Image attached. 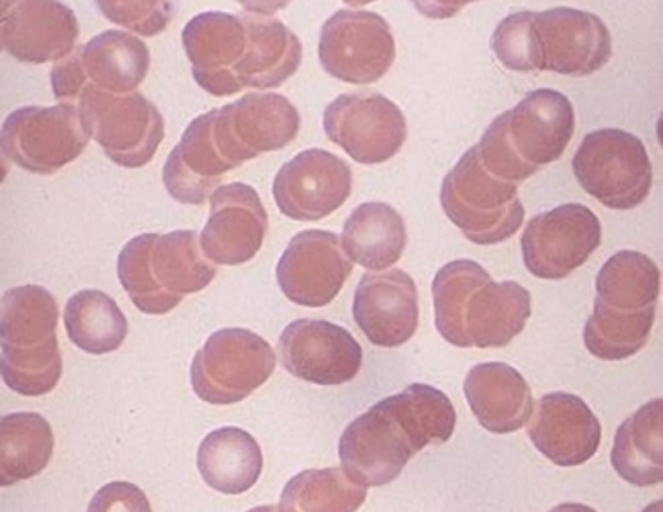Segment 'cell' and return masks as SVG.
Masks as SVG:
<instances>
[{
    "mask_svg": "<svg viewBox=\"0 0 663 512\" xmlns=\"http://www.w3.org/2000/svg\"><path fill=\"white\" fill-rule=\"evenodd\" d=\"M456 419L444 392L424 383L410 384L348 424L338 443L341 468L358 485L388 484L416 453L448 441Z\"/></svg>",
    "mask_w": 663,
    "mask_h": 512,
    "instance_id": "1",
    "label": "cell"
},
{
    "mask_svg": "<svg viewBox=\"0 0 663 512\" xmlns=\"http://www.w3.org/2000/svg\"><path fill=\"white\" fill-rule=\"evenodd\" d=\"M491 47L510 70L584 76L612 56L610 31L597 15L571 7L518 11L495 28Z\"/></svg>",
    "mask_w": 663,
    "mask_h": 512,
    "instance_id": "2",
    "label": "cell"
},
{
    "mask_svg": "<svg viewBox=\"0 0 663 512\" xmlns=\"http://www.w3.org/2000/svg\"><path fill=\"white\" fill-rule=\"evenodd\" d=\"M574 128L573 106L563 93L530 91L487 127L477 144L481 163L492 175L517 184L558 160Z\"/></svg>",
    "mask_w": 663,
    "mask_h": 512,
    "instance_id": "3",
    "label": "cell"
},
{
    "mask_svg": "<svg viewBox=\"0 0 663 512\" xmlns=\"http://www.w3.org/2000/svg\"><path fill=\"white\" fill-rule=\"evenodd\" d=\"M58 316L55 298L42 286H17L2 296L0 371L4 383L16 393L40 396L60 380Z\"/></svg>",
    "mask_w": 663,
    "mask_h": 512,
    "instance_id": "4",
    "label": "cell"
},
{
    "mask_svg": "<svg viewBox=\"0 0 663 512\" xmlns=\"http://www.w3.org/2000/svg\"><path fill=\"white\" fill-rule=\"evenodd\" d=\"M440 202L446 216L478 245H493L511 238L525 215L517 184L488 172L481 163L477 144L444 177Z\"/></svg>",
    "mask_w": 663,
    "mask_h": 512,
    "instance_id": "5",
    "label": "cell"
},
{
    "mask_svg": "<svg viewBox=\"0 0 663 512\" xmlns=\"http://www.w3.org/2000/svg\"><path fill=\"white\" fill-rule=\"evenodd\" d=\"M572 169L581 187L611 209L635 208L652 186V164L643 142L619 128L585 135L572 159Z\"/></svg>",
    "mask_w": 663,
    "mask_h": 512,
    "instance_id": "6",
    "label": "cell"
},
{
    "mask_svg": "<svg viewBox=\"0 0 663 512\" xmlns=\"http://www.w3.org/2000/svg\"><path fill=\"white\" fill-rule=\"evenodd\" d=\"M82 124L114 163L138 168L153 158L164 138V120L141 93L117 94L86 85L79 97Z\"/></svg>",
    "mask_w": 663,
    "mask_h": 512,
    "instance_id": "7",
    "label": "cell"
},
{
    "mask_svg": "<svg viewBox=\"0 0 663 512\" xmlns=\"http://www.w3.org/2000/svg\"><path fill=\"white\" fill-rule=\"evenodd\" d=\"M276 363L270 344L239 327L223 328L206 340L192 360L194 393L214 405L239 402L265 383Z\"/></svg>",
    "mask_w": 663,
    "mask_h": 512,
    "instance_id": "8",
    "label": "cell"
},
{
    "mask_svg": "<svg viewBox=\"0 0 663 512\" xmlns=\"http://www.w3.org/2000/svg\"><path fill=\"white\" fill-rule=\"evenodd\" d=\"M89 140L73 103L30 105L14 110L4 120L1 152L25 170L48 175L76 159Z\"/></svg>",
    "mask_w": 663,
    "mask_h": 512,
    "instance_id": "9",
    "label": "cell"
},
{
    "mask_svg": "<svg viewBox=\"0 0 663 512\" xmlns=\"http://www.w3.org/2000/svg\"><path fill=\"white\" fill-rule=\"evenodd\" d=\"M318 55L323 69L351 84L383 77L395 59V41L387 21L368 10L341 9L321 28Z\"/></svg>",
    "mask_w": 663,
    "mask_h": 512,
    "instance_id": "10",
    "label": "cell"
},
{
    "mask_svg": "<svg viewBox=\"0 0 663 512\" xmlns=\"http://www.w3.org/2000/svg\"><path fill=\"white\" fill-rule=\"evenodd\" d=\"M601 223L580 203H566L531 218L522 233V258L541 279L567 277L584 264L601 243Z\"/></svg>",
    "mask_w": 663,
    "mask_h": 512,
    "instance_id": "11",
    "label": "cell"
},
{
    "mask_svg": "<svg viewBox=\"0 0 663 512\" xmlns=\"http://www.w3.org/2000/svg\"><path fill=\"white\" fill-rule=\"evenodd\" d=\"M323 128L330 141L367 165L392 158L407 136L402 111L381 94L339 95L324 110Z\"/></svg>",
    "mask_w": 663,
    "mask_h": 512,
    "instance_id": "12",
    "label": "cell"
},
{
    "mask_svg": "<svg viewBox=\"0 0 663 512\" xmlns=\"http://www.w3.org/2000/svg\"><path fill=\"white\" fill-rule=\"evenodd\" d=\"M197 84L214 96L242 91L239 76L250 48L242 14L206 11L192 17L181 34Z\"/></svg>",
    "mask_w": 663,
    "mask_h": 512,
    "instance_id": "13",
    "label": "cell"
},
{
    "mask_svg": "<svg viewBox=\"0 0 663 512\" xmlns=\"http://www.w3.org/2000/svg\"><path fill=\"white\" fill-rule=\"evenodd\" d=\"M351 188L352 173L343 159L310 148L282 165L272 193L283 215L296 221H317L341 207Z\"/></svg>",
    "mask_w": 663,
    "mask_h": 512,
    "instance_id": "14",
    "label": "cell"
},
{
    "mask_svg": "<svg viewBox=\"0 0 663 512\" xmlns=\"http://www.w3.org/2000/svg\"><path fill=\"white\" fill-rule=\"evenodd\" d=\"M278 351L293 376L318 385L351 381L362 364V348L343 327L320 319H297L282 331Z\"/></svg>",
    "mask_w": 663,
    "mask_h": 512,
    "instance_id": "15",
    "label": "cell"
},
{
    "mask_svg": "<svg viewBox=\"0 0 663 512\" xmlns=\"http://www.w3.org/2000/svg\"><path fill=\"white\" fill-rule=\"evenodd\" d=\"M340 244L338 235L331 231L310 229L297 233L276 267L283 294L301 306L329 304L353 269Z\"/></svg>",
    "mask_w": 663,
    "mask_h": 512,
    "instance_id": "16",
    "label": "cell"
},
{
    "mask_svg": "<svg viewBox=\"0 0 663 512\" xmlns=\"http://www.w3.org/2000/svg\"><path fill=\"white\" fill-rule=\"evenodd\" d=\"M267 227L266 210L253 187L222 185L210 195V214L200 236L203 254L217 264L247 262L261 248Z\"/></svg>",
    "mask_w": 663,
    "mask_h": 512,
    "instance_id": "17",
    "label": "cell"
},
{
    "mask_svg": "<svg viewBox=\"0 0 663 512\" xmlns=\"http://www.w3.org/2000/svg\"><path fill=\"white\" fill-rule=\"evenodd\" d=\"M78 36L73 10L61 2L1 1V48L22 62H57L76 48Z\"/></svg>",
    "mask_w": 663,
    "mask_h": 512,
    "instance_id": "18",
    "label": "cell"
},
{
    "mask_svg": "<svg viewBox=\"0 0 663 512\" xmlns=\"http://www.w3.org/2000/svg\"><path fill=\"white\" fill-rule=\"evenodd\" d=\"M353 318L367 339L381 347L407 342L418 327L416 285L401 269L365 273L354 293Z\"/></svg>",
    "mask_w": 663,
    "mask_h": 512,
    "instance_id": "19",
    "label": "cell"
},
{
    "mask_svg": "<svg viewBox=\"0 0 663 512\" xmlns=\"http://www.w3.org/2000/svg\"><path fill=\"white\" fill-rule=\"evenodd\" d=\"M527 433L551 462L571 467L585 463L597 452L601 425L582 398L556 391L540 398Z\"/></svg>",
    "mask_w": 663,
    "mask_h": 512,
    "instance_id": "20",
    "label": "cell"
},
{
    "mask_svg": "<svg viewBox=\"0 0 663 512\" xmlns=\"http://www.w3.org/2000/svg\"><path fill=\"white\" fill-rule=\"evenodd\" d=\"M463 390L479 424L492 433L519 430L533 414L529 385L518 370L504 362L473 366L466 375Z\"/></svg>",
    "mask_w": 663,
    "mask_h": 512,
    "instance_id": "21",
    "label": "cell"
},
{
    "mask_svg": "<svg viewBox=\"0 0 663 512\" xmlns=\"http://www.w3.org/2000/svg\"><path fill=\"white\" fill-rule=\"evenodd\" d=\"M531 315L529 291L512 280L493 279L477 287L465 306V331L471 346L503 347L525 327Z\"/></svg>",
    "mask_w": 663,
    "mask_h": 512,
    "instance_id": "22",
    "label": "cell"
},
{
    "mask_svg": "<svg viewBox=\"0 0 663 512\" xmlns=\"http://www.w3.org/2000/svg\"><path fill=\"white\" fill-rule=\"evenodd\" d=\"M76 51L86 85L112 93L133 92L150 66L147 45L121 30H105L77 46Z\"/></svg>",
    "mask_w": 663,
    "mask_h": 512,
    "instance_id": "23",
    "label": "cell"
},
{
    "mask_svg": "<svg viewBox=\"0 0 663 512\" xmlns=\"http://www.w3.org/2000/svg\"><path fill=\"white\" fill-rule=\"evenodd\" d=\"M662 427V398L648 401L619 425L610 461L623 480L639 487L662 481Z\"/></svg>",
    "mask_w": 663,
    "mask_h": 512,
    "instance_id": "24",
    "label": "cell"
},
{
    "mask_svg": "<svg viewBox=\"0 0 663 512\" xmlns=\"http://www.w3.org/2000/svg\"><path fill=\"white\" fill-rule=\"evenodd\" d=\"M222 108L251 159L285 147L300 128L297 109L278 93H249Z\"/></svg>",
    "mask_w": 663,
    "mask_h": 512,
    "instance_id": "25",
    "label": "cell"
},
{
    "mask_svg": "<svg viewBox=\"0 0 663 512\" xmlns=\"http://www.w3.org/2000/svg\"><path fill=\"white\" fill-rule=\"evenodd\" d=\"M262 466V453L255 438L234 426L207 434L197 452V467L203 480L224 494L249 490L257 482Z\"/></svg>",
    "mask_w": 663,
    "mask_h": 512,
    "instance_id": "26",
    "label": "cell"
},
{
    "mask_svg": "<svg viewBox=\"0 0 663 512\" xmlns=\"http://www.w3.org/2000/svg\"><path fill=\"white\" fill-rule=\"evenodd\" d=\"M243 17L249 30L250 49L240 73L242 89L281 86L301 63L299 38L272 16L249 12Z\"/></svg>",
    "mask_w": 663,
    "mask_h": 512,
    "instance_id": "27",
    "label": "cell"
},
{
    "mask_svg": "<svg viewBox=\"0 0 663 512\" xmlns=\"http://www.w3.org/2000/svg\"><path fill=\"white\" fill-rule=\"evenodd\" d=\"M401 215L384 202H365L346 219L341 242L345 254L362 267L380 271L397 262L406 245Z\"/></svg>",
    "mask_w": 663,
    "mask_h": 512,
    "instance_id": "28",
    "label": "cell"
},
{
    "mask_svg": "<svg viewBox=\"0 0 663 512\" xmlns=\"http://www.w3.org/2000/svg\"><path fill=\"white\" fill-rule=\"evenodd\" d=\"M594 306L619 315L656 308L660 271L647 255L630 249L616 252L600 268Z\"/></svg>",
    "mask_w": 663,
    "mask_h": 512,
    "instance_id": "29",
    "label": "cell"
},
{
    "mask_svg": "<svg viewBox=\"0 0 663 512\" xmlns=\"http://www.w3.org/2000/svg\"><path fill=\"white\" fill-rule=\"evenodd\" d=\"M149 268L157 286L178 297L204 289L215 277L217 269L201 254L197 233L175 230L154 233L149 250Z\"/></svg>",
    "mask_w": 663,
    "mask_h": 512,
    "instance_id": "30",
    "label": "cell"
},
{
    "mask_svg": "<svg viewBox=\"0 0 663 512\" xmlns=\"http://www.w3.org/2000/svg\"><path fill=\"white\" fill-rule=\"evenodd\" d=\"M49 422L36 412H14L0 420V485L7 487L44 470L52 456Z\"/></svg>",
    "mask_w": 663,
    "mask_h": 512,
    "instance_id": "31",
    "label": "cell"
},
{
    "mask_svg": "<svg viewBox=\"0 0 663 512\" xmlns=\"http://www.w3.org/2000/svg\"><path fill=\"white\" fill-rule=\"evenodd\" d=\"M68 338L79 349L94 355L117 350L127 332V320L115 300L98 289L73 294L63 314Z\"/></svg>",
    "mask_w": 663,
    "mask_h": 512,
    "instance_id": "32",
    "label": "cell"
},
{
    "mask_svg": "<svg viewBox=\"0 0 663 512\" xmlns=\"http://www.w3.org/2000/svg\"><path fill=\"white\" fill-rule=\"evenodd\" d=\"M367 489L351 481L342 468L304 470L284 486L279 512H355Z\"/></svg>",
    "mask_w": 663,
    "mask_h": 512,
    "instance_id": "33",
    "label": "cell"
},
{
    "mask_svg": "<svg viewBox=\"0 0 663 512\" xmlns=\"http://www.w3.org/2000/svg\"><path fill=\"white\" fill-rule=\"evenodd\" d=\"M489 280V273L471 259L453 260L436 273L431 287L435 326L450 344L471 347L465 331V306L470 294Z\"/></svg>",
    "mask_w": 663,
    "mask_h": 512,
    "instance_id": "34",
    "label": "cell"
},
{
    "mask_svg": "<svg viewBox=\"0 0 663 512\" xmlns=\"http://www.w3.org/2000/svg\"><path fill=\"white\" fill-rule=\"evenodd\" d=\"M655 309L632 316H616L593 309L583 330L587 350L593 356L606 361H618L633 356L646 344L650 336Z\"/></svg>",
    "mask_w": 663,
    "mask_h": 512,
    "instance_id": "35",
    "label": "cell"
},
{
    "mask_svg": "<svg viewBox=\"0 0 663 512\" xmlns=\"http://www.w3.org/2000/svg\"><path fill=\"white\" fill-rule=\"evenodd\" d=\"M154 233L130 239L117 259L120 283L134 305L143 313L160 315L175 308L183 297L170 295L154 282L149 268V250Z\"/></svg>",
    "mask_w": 663,
    "mask_h": 512,
    "instance_id": "36",
    "label": "cell"
},
{
    "mask_svg": "<svg viewBox=\"0 0 663 512\" xmlns=\"http://www.w3.org/2000/svg\"><path fill=\"white\" fill-rule=\"evenodd\" d=\"M110 21L142 36L162 32L175 14V4L167 1H97Z\"/></svg>",
    "mask_w": 663,
    "mask_h": 512,
    "instance_id": "37",
    "label": "cell"
},
{
    "mask_svg": "<svg viewBox=\"0 0 663 512\" xmlns=\"http://www.w3.org/2000/svg\"><path fill=\"white\" fill-rule=\"evenodd\" d=\"M87 512H152L146 494L135 484L113 481L92 497Z\"/></svg>",
    "mask_w": 663,
    "mask_h": 512,
    "instance_id": "38",
    "label": "cell"
},
{
    "mask_svg": "<svg viewBox=\"0 0 663 512\" xmlns=\"http://www.w3.org/2000/svg\"><path fill=\"white\" fill-rule=\"evenodd\" d=\"M548 512H597V511L582 503L565 502L557 506H554Z\"/></svg>",
    "mask_w": 663,
    "mask_h": 512,
    "instance_id": "39",
    "label": "cell"
},
{
    "mask_svg": "<svg viewBox=\"0 0 663 512\" xmlns=\"http://www.w3.org/2000/svg\"><path fill=\"white\" fill-rule=\"evenodd\" d=\"M642 512H662V500L650 503L642 510Z\"/></svg>",
    "mask_w": 663,
    "mask_h": 512,
    "instance_id": "40",
    "label": "cell"
},
{
    "mask_svg": "<svg viewBox=\"0 0 663 512\" xmlns=\"http://www.w3.org/2000/svg\"><path fill=\"white\" fill-rule=\"evenodd\" d=\"M247 512H279L274 505H263L254 507Z\"/></svg>",
    "mask_w": 663,
    "mask_h": 512,
    "instance_id": "41",
    "label": "cell"
}]
</instances>
